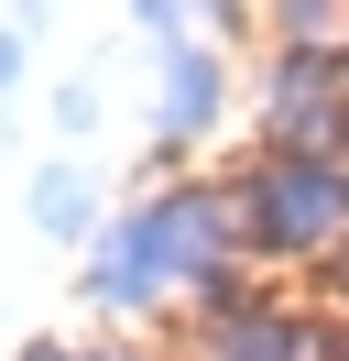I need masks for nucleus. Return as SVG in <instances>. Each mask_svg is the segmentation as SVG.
<instances>
[{
  "mask_svg": "<svg viewBox=\"0 0 349 361\" xmlns=\"http://www.w3.org/2000/svg\"><path fill=\"white\" fill-rule=\"evenodd\" d=\"M218 252H229V208L218 197H164V208H142V219L109 230L99 295L109 307H153V295L186 285V274H218Z\"/></svg>",
  "mask_w": 349,
  "mask_h": 361,
  "instance_id": "nucleus-1",
  "label": "nucleus"
},
{
  "mask_svg": "<svg viewBox=\"0 0 349 361\" xmlns=\"http://www.w3.org/2000/svg\"><path fill=\"white\" fill-rule=\"evenodd\" d=\"M338 208H349V176L327 154H273L251 186H240V230H251V252H273V263L317 252L327 230H338Z\"/></svg>",
  "mask_w": 349,
  "mask_h": 361,
  "instance_id": "nucleus-2",
  "label": "nucleus"
},
{
  "mask_svg": "<svg viewBox=\"0 0 349 361\" xmlns=\"http://www.w3.org/2000/svg\"><path fill=\"white\" fill-rule=\"evenodd\" d=\"M208 361H317V350L295 339V317L240 307V317H218V329H208Z\"/></svg>",
  "mask_w": 349,
  "mask_h": 361,
  "instance_id": "nucleus-3",
  "label": "nucleus"
},
{
  "mask_svg": "<svg viewBox=\"0 0 349 361\" xmlns=\"http://www.w3.org/2000/svg\"><path fill=\"white\" fill-rule=\"evenodd\" d=\"M208 110H218V66H208V55H174V66H164V142H186Z\"/></svg>",
  "mask_w": 349,
  "mask_h": 361,
  "instance_id": "nucleus-4",
  "label": "nucleus"
},
{
  "mask_svg": "<svg viewBox=\"0 0 349 361\" xmlns=\"http://www.w3.org/2000/svg\"><path fill=\"white\" fill-rule=\"evenodd\" d=\"M33 219H44V230H87V186H77V176H44Z\"/></svg>",
  "mask_w": 349,
  "mask_h": 361,
  "instance_id": "nucleus-5",
  "label": "nucleus"
}]
</instances>
